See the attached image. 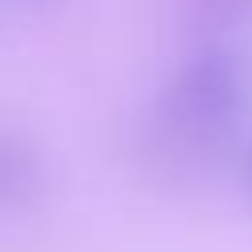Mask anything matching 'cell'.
<instances>
[{
    "mask_svg": "<svg viewBox=\"0 0 252 252\" xmlns=\"http://www.w3.org/2000/svg\"><path fill=\"white\" fill-rule=\"evenodd\" d=\"M252 110V59L232 43H201L169 79L161 114L185 138L232 134Z\"/></svg>",
    "mask_w": 252,
    "mask_h": 252,
    "instance_id": "6da1fadb",
    "label": "cell"
},
{
    "mask_svg": "<svg viewBox=\"0 0 252 252\" xmlns=\"http://www.w3.org/2000/svg\"><path fill=\"white\" fill-rule=\"evenodd\" d=\"M47 197L43 154L16 130L0 126V217H24Z\"/></svg>",
    "mask_w": 252,
    "mask_h": 252,
    "instance_id": "7a4b0ae2",
    "label": "cell"
},
{
    "mask_svg": "<svg viewBox=\"0 0 252 252\" xmlns=\"http://www.w3.org/2000/svg\"><path fill=\"white\" fill-rule=\"evenodd\" d=\"M240 177H244V193H248V205H252V142H248V150L240 158Z\"/></svg>",
    "mask_w": 252,
    "mask_h": 252,
    "instance_id": "5b68a950",
    "label": "cell"
},
{
    "mask_svg": "<svg viewBox=\"0 0 252 252\" xmlns=\"http://www.w3.org/2000/svg\"><path fill=\"white\" fill-rule=\"evenodd\" d=\"M189 16L209 32H236L252 24V0H185Z\"/></svg>",
    "mask_w": 252,
    "mask_h": 252,
    "instance_id": "3957f363",
    "label": "cell"
},
{
    "mask_svg": "<svg viewBox=\"0 0 252 252\" xmlns=\"http://www.w3.org/2000/svg\"><path fill=\"white\" fill-rule=\"evenodd\" d=\"M75 0H0V20H39L67 12Z\"/></svg>",
    "mask_w": 252,
    "mask_h": 252,
    "instance_id": "277c9868",
    "label": "cell"
}]
</instances>
